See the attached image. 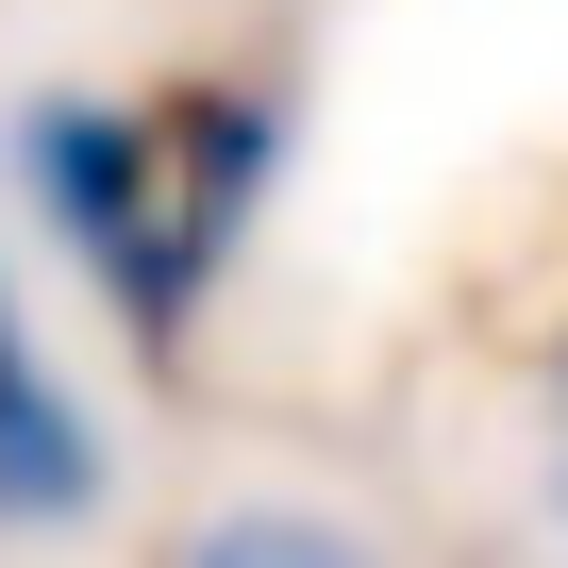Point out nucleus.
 I'll return each instance as SVG.
<instances>
[{
    "mask_svg": "<svg viewBox=\"0 0 568 568\" xmlns=\"http://www.w3.org/2000/svg\"><path fill=\"white\" fill-rule=\"evenodd\" d=\"M284 168V101L267 84H168V101H34L18 118V184L68 234V267L101 284V318L134 352H184L217 267L251 251V201Z\"/></svg>",
    "mask_w": 568,
    "mask_h": 568,
    "instance_id": "nucleus-1",
    "label": "nucleus"
},
{
    "mask_svg": "<svg viewBox=\"0 0 568 568\" xmlns=\"http://www.w3.org/2000/svg\"><path fill=\"white\" fill-rule=\"evenodd\" d=\"M101 501V418L68 402V368L34 335H0V535H51Z\"/></svg>",
    "mask_w": 568,
    "mask_h": 568,
    "instance_id": "nucleus-2",
    "label": "nucleus"
},
{
    "mask_svg": "<svg viewBox=\"0 0 568 568\" xmlns=\"http://www.w3.org/2000/svg\"><path fill=\"white\" fill-rule=\"evenodd\" d=\"M184 568H368V551H352V518H302V501H234V518H201V535H184Z\"/></svg>",
    "mask_w": 568,
    "mask_h": 568,
    "instance_id": "nucleus-3",
    "label": "nucleus"
},
{
    "mask_svg": "<svg viewBox=\"0 0 568 568\" xmlns=\"http://www.w3.org/2000/svg\"><path fill=\"white\" fill-rule=\"evenodd\" d=\"M0 335H18V284H0Z\"/></svg>",
    "mask_w": 568,
    "mask_h": 568,
    "instance_id": "nucleus-4",
    "label": "nucleus"
},
{
    "mask_svg": "<svg viewBox=\"0 0 568 568\" xmlns=\"http://www.w3.org/2000/svg\"><path fill=\"white\" fill-rule=\"evenodd\" d=\"M551 418H568V402H551Z\"/></svg>",
    "mask_w": 568,
    "mask_h": 568,
    "instance_id": "nucleus-5",
    "label": "nucleus"
}]
</instances>
